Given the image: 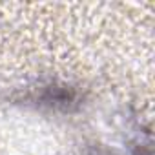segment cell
<instances>
[{
	"mask_svg": "<svg viewBox=\"0 0 155 155\" xmlns=\"http://www.w3.org/2000/svg\"><path fill=\"white\" fill-rule=\"evenodd\" d=\"M77 99H79V95H77L75 90L71 88H58V86H49L42 91L40 95V101L44 104H49V106H60V108H69L71 104H77Z\"/></svg>",
	"mask_w": 155,
	"mask_h": 155,
	"instance_id": "cell-1",
	"label": "cell"
}]
</instances>
